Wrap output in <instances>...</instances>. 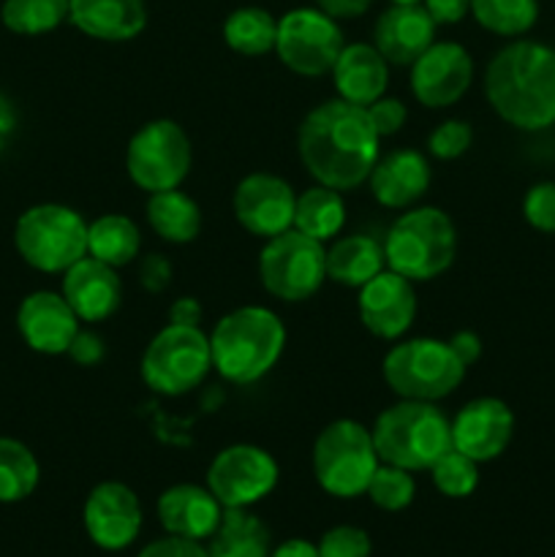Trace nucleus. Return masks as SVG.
Here are the masks:
<instances>
[{
	"mask_svg": "<svg viewBox=\"0 0 555 557\" xmlns=\"http://www.w3.org/2000/svg\"><path fill=\"white\" fill-rule=\"evenodd\" d=\"M379 145L381 136L368 109L343 98L310 109L297 134L299 161L310 177L341 194L368 183L381 156Z\"/></svg>",
	"mask_w": 555,
	"mask_h": 557,
	"instance_id": "1",
	"label": "nucleus"
},
{
	"mask_svg": "<svg viewBox=\"0 0 555 557\" xmlns=\"http://www.w3.org/2000/svg\"><path fill=\"white\" fill-rule=\"evenodd\" d=\"M484 96L504 123L517 131L555 125V49L547 44H506L484 71Z\"/></svg>",
	"mask_w": 555,
	"mask_h": 557,
	"instance_id": "2",
	"label": "nucleus"
},
{
	"mask_svg": "<svg viewBox=\"0 0 555 557\" xmlns=\"http://www.w3.org/2000/svg\"><path fill=\"white\" fill-rule=\"evenodd\" d=\"M210 348L218 375L229 384L248 386L278 364L286 348V326L270 308L245 305L218 321Z\"/></svg>",
	"mask_w": 555,
	"mask_h": 557,
	"instance_id": "3",
	"label": "nucleus"
},
{
	"mask_svg": "<svg viewBox=\"0 0 555 557\" xmlns=\"http://www.w3.org/2000/svg\"><path fill=\"white\" fill-rule=\"evenodd\" d=\"M373 444L381 462L430 471L452 449V419L435 403L400 400L375 417Z\"/></svg>",
	"mask_w": 555,
	"mask_h": 557,
	"instance_id": "4",
	"label": "nucleus"
},
{
	"mask_svg": "<svg viewBox=\"0 0 555 557\" xmlns=\"http://www.w3.org/2000/svg\"><path fill=\"white\" fill-rule=\"evenodd\" d=\"M386 270L411 283L444 275L457 256V228L439 207H417L397 218L384 239Z\"/></svg>",
	"mask_w": 555,
	"mask_h": 557,
	"instance_id": "5",
	"label": "nucleus"
},
{
	"mask_svg": "<svg viewBox=\"0 0 555 557\" xmlns=\"http://www.w3.org/2000/svg\"><path fill=\"white\" fill-rule=\"evenodd\" d=\"M466 370L449 343L439 337H411L395 343L381 362L386 386L400 400L424 403L449 397L462 384Z\"/></svg>",
	"mask_w": 555,
	"mask_h": 557,
	"instance_id": "6",
	"label": "nucleus"
},
{
	"mask_svg": "<svg viewBox=\"0 0 555 557\" xmlns=\"http://www.w3.org/2000/svg\"><path fill=\"white\" fill-rule=\"evenodd\" d=\"M313 476L332 498L351 500L368 493L375 468L381 466L373 433L354 419H335L313 444Z\"/></svg>",
	"mask_w": 555,
	"mask_h": 557,
	"instance_id": "7",
	"label": "nucleus"
},
{
	"mask_svg": "<svg viewBox=\"0 0 555 557\" xmlns=\"http://www.w3.org/2000/svg\"><path fill=\"white\" fill-rule=\"evenodd\" d=\"M14 245L33 270L60 275L87 256V221L65 205H36L16 221Z\"/></svg>",
	"mask_w": 555,
	"mask_h": 557,
	"instance_id": "8",
	"label": "nucleus"
},
{
	"mask_svg": "<svg viewBox=\"0 0 555 557\" xmlns=\"http://www.w3.org/2000/svg\"><path fill=\"white\" fill-rule=\"evenodd\" d=\"M212 370L210 335L201 326L166 324L141 354V381L156 395L180 397L201 384Z\"/></svg>",
	"mask_w": 555,
	"mask_h": 557,
	"instance_id": "9",
	"label": "nucleus"
},
{
	"mask_svg": "<svg viewBox=\"0 0 555 557\" xmlns=\"http://www.w3.org/2000/svg\"><path fill=\"white\" fill-rule=\"evenodd\" d=\"M194 163L190 139L174 120H150L131 136L125 147V169L136 188L147 194L172 190L185 183Z\"/></svg>",
	"mask_w": 555,
	"mask_h": 557,
	"instance_id": "10",
	"label": "nucleus"
},
{
	"mask_svg": "<svg viewBox=\"0 0 555 557\" xmlns=\"http://www.w3.org/2000/svg\"><path fill=\"white\" fill-rule=\"evenodd\" d=\"M261 286L283 302H305L326 281L324 243L288 228L267 239L259 253Z\"/></svg>",
	"mask_w": 555,
	"mask_h": 557,
	"instance_id": "11",
	"label": "nucleus"
},
{
	"mask_svg": "<svg viewBox=\"0 0 555 557\" xmlns=\"http://www.w3.org/2000/svg\"><path fill=\"white\" fill-rule=\"evenodd\" d=\"M346 47L337 20L321 9H292L278 20L275 52L288 71L299 76H324Z\"/></svg>",
	"mask_w": 555,
	"mask_h": 557,
	"instance_id": "12",
	"label": "nucleus"
},
{
	"mask_svg": "<svg viewBox=\"0 0 555 557\" xmlns=\"http://www.w3.org/2000/svg\"><path fill=\"white\" fill-rule=\"evenodd\" d=\"M281 468L275 457L256 444H234L215 455L207 468V490L223 509H248L278 487Z\"/></svg>",
	"mask_w": 555,
	"mask_h": 557,
	"instance_id": "13",
	"label": "nucleus"
},
{
	"mask_svg": "<svg viewBox=\"0 0 555 557\" xmlns=\"http://www.w3.org/2000/svg\"><path fill=\"white\" fill-rule=\"evenodd\" d=\"M141 504L123 482H101L90 490L82 509L87 539L103 553H120L139 539Z\"/></svg>",
	"mask_w": 555,
	"mask_h": 557,
	"instance_id": "14",
	"label": "nucleus"
},
{
	"mask_svg": "<svg viewBox=\"0 0 555 557\" xmlns=\"http://www.w3.org/2000/svg\"><path fill=\"white\" fill-rule=\"evenodd\" d=\"M471 82L473 60L462 44L433 41L411 63V92L428 109H446L457 103Z\"/></svg>",
	"mask_w": 555,
	"mask_h": 557,
	"instance_id": "15",
	"label": "nucleus"
},
{
	"mask_svg": "<svg viewBox=\"0 0 555 557\" xmlns=\"http://www.w3.org/2000/svg\"><path fill=\"white\" fill-rule=\"evenodd\" d=\"M297 194L278 174L254 172L234 188V218L248 234L272 239L294 226Z\"/></svg>",
	"mask_w": 555,
	"mask_h": 557,
	"instance_id": "16",
	"label": "nucleus"
},
{
	"mask_svg": "<svg viewBox=\"0 0 555 557\" xmlns=\"http://www.w3.org/2000/svg\"><path fill=\"white\" fill-rule=\"evenodd\" d=\"M357 313L379 341H400L417 319V292L408 277L384 270L359 288Z\"/></svg>",
	"mask_w": 555,
	"mask_h": 557,
	"instance_id": "17",
	"label": "nucleus"
},
{
	"mask_svg": "<svg viewBox=\"0 0 555 557\" xmlns=\"http://www.w3.org/2000/svg\"><path fill=\"white\" fill-rule=\"evenodd\" d=\"M515 435V413L498 397H477L452 419V449L473 462H490L506 451Z\"/></svg>",
	"mask_w": 555,
	"mask_h": 557,
	"instance_id": "18",
	"label": "nucleus"
},
{
	"mask_svg": "<svg viewBox=\"0 0 555 557\" xmlns=\"http://www.w3.org/2000/svg\"><path fill=\"white\" fill-rule=\"evenodd\" d=\"M79 326V315L65 302L63 294L47 292V288L27 294L16 310V330L22 341L27 343V348L47 357L69 351Z\"/></svg>",
	"mask_w": 555,
	"mask_h": 557,
	"instance_id": "19",
	"label": "nucleus"
},
{
	"mask_svg": "<svg viewBox=\"0 0 555 557\" xmlns=\"http://www.w3.org/2000/svg\"><path fill=\"white\" fill-rule=\"evenodd\" d=\"M60 294L74 308L79 321L101 324V321L112 319L123 305V281L114 267L85 256L63 272V292Z\"/></svg>",
	"mask_w": 555,
	"mask_h": 557,
	"instance_id": "20",
	"label": "nucleus"
},
{
	"mask_svg": "<svg viewBox=\"0 0 555 557\" xmlns=\"http://www.w3.org/2000/svg\"><path fill=\"white\" fill-rule=\"evenodd\" d=\"M435 22L422 3H392L373 27V47L392 65H411L435 41Z\"/></svg>",
	"mask_w": 555,
	"mask_h": 557,
	"instance_id": "21",
	"label": "nucleus"
},
{
	"mask_svg": "<svg viewBox=\"0 0 555 557\" xmlns=\"http://www.w3.org/2000/svg\"><path fill=\"white\" fill-rule=\"evenodd\" d=\"M430 161L424 152L411 150V147H400V150L386 152L384 158L379 156L373 172H370V194L386 210H408L414 201L424 196L430 188Z\"/></svg>",
	"mask_w": 555,
	"mask_h": 557,
	"instance_id": "22",
	"label": "nucleus"
},
{
	"mask_svg": "<svg viewBox=\"0 0 555 557\" xmlns=\"http://www.w3.org/2000/svg\"><path fill=\"white\" fill-rule=\"evenodd\" d=\"M158 522L169 536L205 542L218 531L223 520V506L215 495L199 484H174L158 498Z\"/></svg>",
	"mask_w": 555,
	"mask_h": 557,
	"instance_id": "23",
	"label": "nucleus"
},
{
	"mask_svg": "<svg viewBox=\"0 0 555 557\" xmlns=\"http://www.w3.org/2000/svg\"><path fill=\"white\" fill-rule=\"evenodd\" d=\"M330 74L337 98L357 107H370L375 98L386 96L390 85V63L373 44H346Z\"/></svg>",
	"mask_w": 555,
	"mask_h": 557,
	"instance_id": "24",
	"label": "nucleus"
},
{
	"mask_svg": "<svg viewBox=\"0 0 555 557\" xmlns=\"http://www.w3.org/2000/svg\"><path fill=\"white\" fill-rule=\"evenodd\" d=\"M69 22L96 41H134L147 27L145 0H69Z\"/></svg>",
	"mask_w": 555,
	"mask_h": 557,
	"instance_id": "25",
	"label": "nucleus"
},
{
	"mask_svg": "<svg viewBox=\"0 0 555 557\" xmlns=\"http://www.w3.org/2000/svg\"><path fill=\"white\" fill-rule=\"evenodd\" d=\"M386 270L384 245L368 234H351L332 243L326 250V277L337 286L362 288L379 272Z\"/></svg>",
	"mask_w": 555,
	"mask_h": 557,
	"instance_id": "26",
	"label": "nucleus"
},
{
	"mask_svg": "<svg viewBox=\"0 0 555 557\" xmlns=\"http://www.w3.org/2000/svg\"><path fill=\"white\" fill-rule=\"evenodd\" d=\"M145 215L152 232L172 245L194 243L201 232L199 205L180 188L150 194L145 205Z\"/></svg>",
	"mask_w": 555,
	"mask_h": 557,
	"instance_id": "27",
	"label": "nucleus"
},
{
	"mask_svg": "<svg viewBox=\"0 0 555 557\" xmlns=\"http://www.w3.org/2000/svg\"><path fill=\"white\" fill-rule=\"evenodd\" d=\"M210 557H270V531L248 509H223V520L210 536Z\"/></svg>",
	"mask_w": 555,
	"mask_h": 557,
	"instance_id": "28",
	"label": "nucleus"
},
{
	"mask_svg": "<svg viewBox=\"0 0 555 557\" xmlns=\"http://www.w3.org/2000/svg\"><path fill=\"white\" fill-rule=\"evenodd\" d=\"M343 226H346V201L341 190L316 183L297 196L292 228L326 243V239H335Z\"/></svg>",
	"mask_w": 555,
	"mask_h": 557,
	"instance_id": "29",
	"label": "nucleus"
},
{
	"mask_svg": "<svg viewBox=\"0 0 555 557\" xmlns=\"http://www.w3.org/2000/svg\"><path fill=\"white\" fill-rule=\"evenodd\" d=\"M141 253V232L131 218L120 212L96 218L87 223V256L109 267H125Z\"/></svg>",
	"mask_w": 555,
	"mask_h": 557,
	"instance_id": "30",
	"label": "nucleus"
},
{
	"mask_svg": "<svg viewBox=\"0 0 555 557\" xmlns=\"http://www.w3.org/2000/svg\"><path fill=\"white\" fill-rule=\"evenodd\" d=\"M278 20L261 5L234 9L223 22V41L232 52L245 58H261L275 49Z\"/></svg>",
	"mask_w": 555,
	"mask_h": 557,
	"instance_id": "31",
	"label": "nucleus"
},
{
	"mask_svg": "<svg viewBox=\"0 0 555 557\" xmlns=\"http://www.w3.org/2000/svg\"><path fill=\"white\" fill-rule=\"evenodd\" d=\"M41 479L36 455L22 441L0 435V504H20L30 498Z\"/></svg>",
	"mask_w": 555,
	"mask_h": 557,
	"instance_id": "32",
	"label": "nucleus"
},
{
	"mask_svg": "<svg viewBox=\"0 0 555 557\" xmlns=\"http://www.w3.org/2000/svg\"><path fill=\"white\" fill-rule=\"evenodd\" d=\"M471 14L488 33L520 38L536 25L539 0H471Z\"/></svg>",
	"mask_w": 555,
	"mask_h": 557,
	"instance_id": "33",
	"label": "nucleus"
},
{
	"mask_svg": "<svg viewBox=\"0 0 555 557\" xmlns=\"http://www.w3.org/2000/svg\"><path fill=\"white\" fill-rule=\"evenodd\" d=\"M0 20L16 36H44L69 20V0H5Z\"/></svg>",
	"mask_w": 555,
	"mask_h": 557,
	"instance_id": "34",
	"label": "nucleus"
},
{
	"mask_svg": "<svg viewBox=\"0 0 555 557\" xmlns=\"http://www.w3.org/2000/svg\"><path fill=\"white\" fill-rule=\"evenodd\" d=\"M368 495L381 511H403L414 504V495H417V482H414L411 471L406 468L390 466V462H381L375 468L373 479L368 484Z\"/></svg>",
	"mask_w": 555,
	"mask_h": 557,
	"instance_id": "35",
	"label": "nucleus"
},
{
	"mask_svg": "<svg viewBox=\"0 0 555 557\" xmlns=\"http://www.w3.org/2000/svg\"><path fill=\"white\" fill-rule=\"evenodd\" d=\"M430 476H433L435 490L446 498H468L479 487V462H473L462 451L449 449L435 460Z\"/></svg>",
	"mask_w": 555,
	"mask_h": 557,
	"instance_id": "36",
	"label": "nucleus"
},
{
	"mask_svg": "<svg viewBox=\"0 0 555 557\" xmlns=\"http://www.w3.org/2000/svg\"><path fill=\"white\" fill-rule=\"evenodd\" d=\"M471 141L473 128L466 120H444L428 136V152L433 158H439V161H455V158L466 156Z\"/></svg>",
	"mask_w": 555,
	"mask_h": 557,
	"instance_id": "37",
	"label": "nucleus"
},
{
	"mask_svg": "<svg viewBox=\"0 0 555 557\" xmlns=\"http://www.w3.org/2000/svg\"><path fill=\"white\" fill-rule=\"evenodd\" d=\"M316 549H319V557H370L373 542L362 528L335 525L319 539Z\"/></svg>",
	"mask_w": 555,
	"mask_h": 557,
	"instance_id": "38",
	"label": "nucleus"
},
{
	"mask_svg": "<svg viewBox=\"0 0 555 557\" xmlns=\"http://www.w3.org/2000/svg\"><path fill=\"white\" fill-rule=\"evenodd\" d=\"M522 215L536 232L555 234V183H536L522 199Z\"/></svg>",
	"mask_w": 555,
	"mask_h": 557,
	"instance_id": "39",
	"label": "nucleus"
},
{
	"mask_svg": "<svg viewBox=\"0 0 555 557\" xmlns=\"http://www.w3.org/2000/svg\"><path fill=\"white\" fill-rule=\"evenodd\" d=\"M368 109L370 120H373V128L379 131V136L384 139V136H395L397 131L406 125V117H408V109L406 103L400 101V98H392V96H381L375 98Z\"/></svg>",
	"mask_w": 555,
	"mask_h": 557,
	"instance_id": "40",
	"label": "nucleus"
},
{
	"mask_svg": "<svg viewBox=\"0 0 555 557\" xmlns=\"http://www.w3.org/2000/svg\"><path fill=\"white\" fill-rule=\"evenodd\" d=\"M71 357V362L79 364V368H96V364L103 362V357H107V343H103V337L98 335V332L92 330H82L74 335V341H71L69 351H65Z\"/></svg>",
	"mask_w": 555,
	"mask_h": 557,
	"instance_id": "41",
	"label": "nucleus"
},
{
	"mask_svg": "<svg viewBox=\"0 0 555 557\" xmlns=\"http://www.w3.org/2000/svg\"><path fill=\"white\" fill-rule=\"evenodd\" d=\"M172 261L163 253H147L145 259L139 261V283L145 292L161 294L172 286Z\"/></svg>",
	"mask_w": 555,
	"mask_h": 557,
	"instance_id": "42",
	"label": "nucleus"
},
{
	"mask_svg": "<svg viewBox=\"0 0 555 557\" xmlns=\"http://www.w3.org/2000/svg\"><path fill=\"white\" fill-rule=\"evenodd\" d=\"M136 557H210V553H207V547H201V542L166 533L163 539L147 544Z\"/></svg>",
	"mask_w": 555,
	"mask_h": 557,
	"instance_id": "43",
	"label": "nucleus"
},
{
	"mask_svg": "<svg viewBox=\"0 0 555 557\" xmlns=\"http://www.w3.org/2000/svg\"><path fill=\"white\" fill-rule=\"evenodd\" d=\"M435 25H457L471 14V0H422Z\"/></svg>",
	"mask_w": 555,
	"mask_h": 557,
	"instance_id": "44",
	"label": "nucleus"
},
{
	"mask_svg": "<svg viewBox=\"0 0 555 557\" xmlns=\"http://www.w3.org/2000/svg\"><path fill=\"white\" fill-rule=\"evenodd\" d=\"M446 343H449L452 351L457 354V359H460L466 368L477 364L479 357H482V341H479L477 332H471V330L455 332V335H452Z\"/></svg>",
	"mask_w": 555,
	"mask_h": 557,
	"instance_id": "45",
	"label": "nucleus"
},
{
	"mask_svg": "<svg viewBox=\"0 0 555 557\" xmlns=\"http://www.w3.org/2000/svg\"><path fill=\"white\" fill-rule=\"evenodd\" d=\"M201 315H205V308L196 297H180L169 305V324L201 326Z\"/></svg>",
	"mask_w": 555,
	"mask_h": 557,
	"instance_id": "46",
	"label": "nucleus"
},
{
	"mask_svg": "<svg viewBox=\"0 0 555 557\" xmlns=\"http://www.w3.org/2000/svg\"><path fill=\"white\" fill-rule=\"evenodd\" d=\"M373 5V0H316V9L330 14L332 20H357Z\"/></svg>",
	"mask_w": 555,
	"mask_h": 557,
	"instance_id": "47",
	"label": "nucleus"
},
{
	"mask_svg": "<svg viewBox=\"0 0 555 557\" xmlns=\"http://www.w3.org/2000/svg\"><path fill=\"white\" fill-rule=\"evenodd\" d=\"M16 123H20V117H16L14 103H11V98L0 90V152L9 147L11 136L16 134Z\"/></svg>",
	"mask_w": 555,
	"mask_h": 557,
	"instance_id": "48",
	"label": "nucleus"
},
{
	"mask_svg": "<svg viewBox=\"0 0 555 557\" xmlns=\"http://www.w3.org/2000/svg\"><path fill=\"white\" fill-rule=\"evenodd\" d=\"M270 557H319V549H316V544L305 542V539H288V542L278 544Z\"/></svg>",
	"mask_w": 555,
	"mask_h": 557,
	"instance_id": "49",
	"label": "nucleus"
},
{
	"mask_svg": "<svg viewBox=\"0 0 555 557\" xmlns=\"http://www.w3.org/2000/svg\"><path fill=\"white\" fill-rule=\"evenodd\" d=\"M392 3H422V0H392Z\"/></svg>",
	"mask_w": 555,
	"mask_h": 557,
	"instance_id": "50",
	"label": "nucleus"
}]
</instances>
